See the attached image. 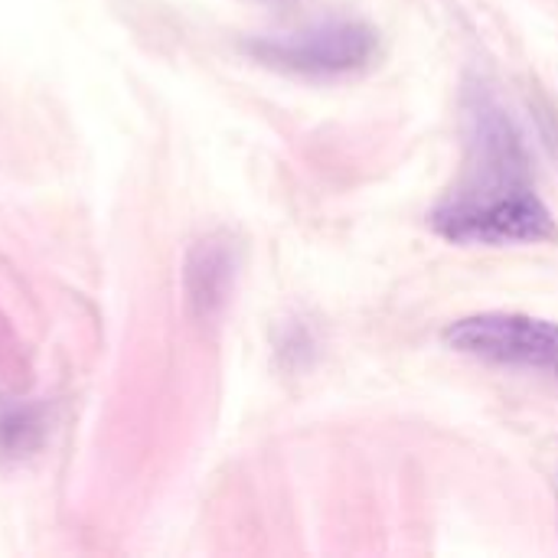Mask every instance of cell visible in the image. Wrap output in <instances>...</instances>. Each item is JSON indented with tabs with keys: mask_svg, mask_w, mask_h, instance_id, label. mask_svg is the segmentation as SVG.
<instances>
[{
	"mask_svg": "<svg viewBox=\"0 0 558 558\" xmlns=\"http://www.w3.org/2000/svg\"><path fill=\"white\" fill-rule=\"evenodd\" d=\"M432 226L461 245H536L558 239L556 216L533 186L500 196L448 193L435 206Z\"/></svg>",
	"mask_w": 558,
	"mask_h": 558,
	"instance_id": "1",
	"label": "cell"
},
{
	"mask_svg": "<svg viewBox=\"0 0 558 558\" xmlns=\"http://www.w3.org/2000/svg\"><path fill=\"white\" fill-rule=\"evenodd\" d=\"M445 343L464 356L487 360L497 366H520L549 373L558 379V324L530 317L487 311L474 317H461L445 327Z\"/></svg>",
	"mask_w": 558,
	"mask_h": 558,
	"instance_id": "2",
	"label": "cell"
},
{
	"mask_svg": "<svg viewBox=\"0 0 558 558\" xmlns=\"http://www.w3.org/2000/svg\"><path fill=\"white\" fill-rule=\"evenodd\" d=\"M379 36L373 26L356 23V20H340V23H324L294 36H278V39H262L252 43L248 49L275 65L288 69L298 75H347L376 56Z\"/></svg>",
	"mask_w": 558,
	"mask_h": 558,
	"instance_id": "3",
	"label": "cell"
},
{
	"mask_svg": "<svg viewBox=\"0 0 558 558\" xmlns=\"http://www.w3.org/2000/svg\"><path fill=\"white\" fill-rule=\"evenodd\" d=\"M190 301L199 304L203 311L216 307L226 294V281H229V255L216 245H199L190 258Z\"/></svg>",
	"mask_w": 558,
	"mask_h": 558,
	"instance_id": "4",
	"label": "cell"
}]
</instances>
